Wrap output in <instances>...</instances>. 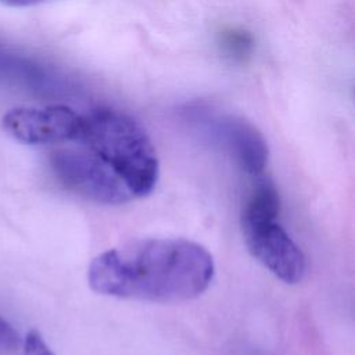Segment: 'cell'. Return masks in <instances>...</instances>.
I'll return each instance as SVG.
<instances>
[{"label": "cell", "instance_id": "30bf717a", "mask_svg": "<svg viewBox=\"0 0 355 355\" xmlns=\"http://www.w3.org/2000/svg\"><path fill=\"white\" fill-rule=\"evenodd\" d=\"M19 343V336L15 329L0 316V351H15Z\"/></svg>", "mask_w": 355, "mask_h": 355}, {"label": "cell", "instance_id": "3957f363", "mask_svg": "<svg viewBox=\"0 0 355 355\" xmlns=\"http://www.w3.org/2000/svg\"><path fill=\"white\" fill-rule=\"evenodd\" d=\"M51 168L71 191L97 204L119 205L133 200L119 176L86 147L53 153Z\"/></svg>", "mask_w": 355, "mask_h": 355}, {"label": "cell", "instance_id": "277c9868", "mask_svg": "<svg viewBox=\"0 0 355 355\" xmlns=\"http://www.w3.org/2000/svg\"><path fill=\"white\" fill-rule=\"evenodd\" d=\"M241 229L248 251L270 273L287 284H297L304 279L306 258L277 218L241 216Z\"/></svg>", "mask_w": 355, "mask_h": 355}, {"label": "cell", "instance_id": "5b68a950", "mask_svg": "<svg viewBox=\"0 0 355 355\" xmlns=\"http://www.w3.org/2000/svg\"><path fill=\"white\" fill-rule=\"evenodd\" d=\"M194 119L211 140L222 146L248 175H261L268 164L269 150L263 135L251 122L230 114H209L193 110Z\"/></svg>", "mask_w": 355, "mask_h": 355}, {"label": "cell", "instance_id": "9c48e42d", "mask_svg": "<svg viewBox=\"0 0 355 355\" xmlns=\"http://www.w3.org/2000/svg\"><path fill=\"white\" fill-rule=\"evenodd\" d=\"M24 355H55L37 330H31L24 340Z\"/></svg>", "mask_w": 355, "mask_h": 355}, {"label": "cell", "instance_id": "ba28073f", "mask_svg": "<svg viewBox=\"0 0 355 355\" xmlns=\"http://www.w3.org/2000/svg\"><path fill=\"white\" fill-rule=\"evenodd\" d=\"M220 50L230 58L244 61L254 50V37L240 28H225L218 33Z\"/></svg>", "mask_w": 355, "mask_h": 355}, {"label": "cell", "instance_id": "52a82bcc", "mask_svg": "<svg viewBox=\"0 0 355 355\" xmlns=\"http://www.w3.org/2000/svg\"><path fill=\"white\" fill-rule=\"evenodd\" d=\"M0 82L36 93L57 90L58 79L40 62L0 47Z\"/></svg>", "mask_w": 355, "mask_h": 355}, {"label": "cell", "instance_id": "6da1fadb", "mask_svg": "<svg viewBox=\"0 0 355 355\" xmlns=\"http://www.w3.org/2000/svg\"><path fill=\"white\" fill-rule=\"evenodd\" d=\"M215 263L209 251L186 239L132 240L97 255L87 269L93 291L123 300L180 302L201 295Z\"/></svg>", "mask_w": 355, "mask_h": 355}, {"label": "cell", "instance_id": "8992f818", "mask_svg": "<svg viewBox=\"0 0 355 355\" xmlns=\"http://www.w3.org/2000/svg\"><path fill=\"white\" fill-rule=\"evenodd\" d=\"M4 130L25 144H54L78 140L82 115L68 105L15 107L3 116Z\"/></svg>", "mask_w": 355, "mask_h": 355}, {"label": "cell", "instance_id": "7a4b0ae2", "mask_svg": "<svg viewBox=\"0 0 355 355\" xmlns=\"http://www.w3.org/2000/svg\"><path fill=\"white\" fill-rule=\"evenodd\" d=\"M76 141L104 161L133 198L146 197L154 190L159 175L157 151L146 129L129 114L101 107L82 115Z\"/></svg>", "mask_w": 355, "mask_h": 355}, {"label": "cell", "instance_id": "8fae6325", "mask_svg": "<svg viewBox=\"0 0 355 355\" xmlns=\"http://www.w3.org/2000/svg\"><path fill=\"white\" fill-rule=\"evenodd\" d=\"M49 0H0L1 4L8 7H32L42 3H46Z\"/></svg>", "mask_w": 355, "mask_h": 355}]
</instances>
